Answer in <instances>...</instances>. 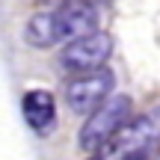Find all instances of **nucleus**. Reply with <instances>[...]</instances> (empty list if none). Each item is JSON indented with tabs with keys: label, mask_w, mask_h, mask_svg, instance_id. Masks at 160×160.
<instances>
[{
	"label": "nucleus",
	"mask_w": 160,
	"mask_h": 160,
	"mask_svg": "<svg viewBox=\"0 0 160 160\" xmlns=\"http://www.w3.org/2000/svg\"><path fill=\"white\" fill-rule=\"evenodd\" d=\"M131 125V98L113 95L98 113H92L80 128V148L83 151H104L113 145L125 128Z\"/></svg>",
	"instance_id": "f257e3e1"
},
{
	"label": "nucleus",
	"mask_w": 160,
	"mask_h": 160,
	"mask_svg": "<svg viewBox=\"0 0 160 160\" xmlns=\"http://www.w3.org/2000/svg\"><path fill=\"white\" fill-rule=\"evenodd\" d=\"M21 113L24 122H27L33 131H51L53 122H57V101H53L51 92L45 89H30L27 95L21 98Z\"/></svg>",
	"instance_id": "423d86ee"
},
{
	"label": "nucleus",
	"mask_w": 160,
	"mask_h": 160,
	"mask_svg": "<svg viewBox=\"0 0 160 160\" xmlns=\"http://www.w3.org/2000/svg\"><path fill=\"white\" fill-rule=\"evenodd\" d=\"M110 98H113V71H107V68L89 71V74H77L65 86V101H68V107L74 110V113L86 116V119H89L92 113H98Z\"/></svg>",
	"instance_id": "f03ea898"
},
{
	"label": "nucleus",
	"mask_w": 160,
	"mask_h": 160,
	"mask_svg": "<svg viewBox=\"0 0 160 160\" xmlns=\"http://www.w3.org/2000/svg\"><path fill=\"white\" fill-rule=\"evenodd\" d=\"M113 53V39L107 33H89L83 39L71 42L59 51V65H62L68 74H89V71H98L104 68V62L110 59Z\"/></svg>",
	"instance_id": "20e7f679"
},
{
	"label": "nucleus",
	"mask_w": 160,
	"mask_h": 160,
	"mask_svg": "<svg viewBox=\"0 0 160 160\" xmlns=\"http://www.w3.org/2000/svg\"><path fill=\"white\" fill-rule=\"evenodd\" d=\"M160 142V104L148 107L142 116L131 119V125L113 139L110 151L116 157L128 160V157H148L151 145Z\"/></svg>",
	"instance_id": "7ed1b4c3"
},
{
	"label": "nucleus",
	"mask_w": 160,
	"mask_h": 160,
	"mask_svg": "<svg viewBox=\"0 0 160 160\" xmlns=\"http://www.w3.org/2000/svg\"><path fill=\"white\" fill-rule=\"evenodd\" d=\"M57 15V30L62 45H71V42L83 39L89 33H98L95 21H98V6L95 3H65L53 9Z\"/></svg>",
	"instance_id": "39448f33"
},
{
	"label": "nucleus",
	"mask_w": 160,
	"mask_h": 160,
	"mask_svg": "<svg viewBox=\"0 0 160 160\" xmlns=\"http://www.w3.org/2000/svg\"><path fill=\"white\" fill-rule=\"evenodd\" d=\"M24 36H27V42H30L33 48H53V45H62L59 30H57V15H53V9L36 12V15L27 21Z\"/></svg>",
	"instance_id": "0eeeda50"
}]
</instances>
